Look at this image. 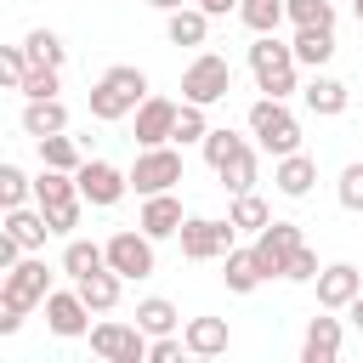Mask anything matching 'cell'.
<instances>
[{
	"label": "cell",
	"instance_id": "obj_1",
	"mask_svg": "<svg viewBox=\"0 0 363 363\" xmlns=\"http://www.w3.org/2000/svg\"><path fill=\"white\" fill-rule=\"evenodd\" d=\"M142 102H147V74H142V68H130V62L108 68V74L91 85V119H102V125H113V119L136 113Z\"/></svg>",
	"mask_w": 363,
	"mask_h": 363
},
{
	"label": "cell",
	"instance_id": "obj_2",
	"mask_svg": "<svg viewBox=\"0 0 363 363\" xmlns=\"http://www.w3.org/2000/svg\"><path fill=\"white\" fill-rule=\"evenodd\" d=\"M34 199H40V210H45V221H51V233H74L79 227V204H85V193H79V176L74 170H40L34 176Z\"/></svg>",
	"mask_w": 363,
	"mask_h": 363
},
{
	"label": "cell",
	"instance_id": "obj_3",
	"mask_svg": "<svg viewBox=\"0 0 363 363\" xmlns=\"http://www.w3.org/2000/svg\"><path fill=\"white\" fill-rule=\"evenodd\" d=\"M295 45H284L278 34H255V45H250V74H255V85L267 91V96H289L295 91Z\"/></svg>",
	"mask_w": 363,
	"mask_h": 363
},
{
	"label": "cell",
	"instance_id": "obj_4",
	"mask_svg": "<svg viewBox=\"0 0 363 363\" xmlns=\"http://www.w3.org/2000/svg\"><path fill=\"white\" fill-rule=\"evenodd\" d=\"M250 136H255L272 159H284V153L301 147V119L284 108V96H261V102H250Z\"/></svg>",
	"mask_w": 363,
	"mask_h": 363
},
{
	"label": "cell",
	"instance_id": "obj_5",
	"mask_svg": "<svg viewBox=\"0 0 363 363\" xmlns=\"http://www.w3.org/2000/svg\"><path fill=\"white\" fill-rule=\"evenodd\" d=\"M233 91V62L227 57H216V51H199L193 62H187V74H182V102H221Z\"/></svg>",
	"mask_w": 363,
	"mask_h": 363
},
{
	"label": "cell",
	"instance_id": "obj_6",
	"mask_svg": "<svg viewBox=\"0 0 363 363\" xmlns=\"http://www.w3.org/2000/svg\"><path fill=\"white\" fill-rule=\"evenodd\" d=\"M176 238H182V255H187V261H221V255L233 250L238 227H233V216H227V221H210V216H187Z\"/></svg>",
	"mask_w": 363,
	"mask_h": 363
},
{
	"label": "cell",
	"instance_id": "obj_7",
	"mask_svg": "<svg viewBox=\"0 0 363 363\" xmlns=\"http://www.w3.org/2000/svg\"><path fill=\"white\" fill-rule=\"evenodd\" d=\"M45 295H51V272H45V261L28 250V255L6 272L0 301H6V306H17V312H28V306H45Z\"/></svg>",
	"mask_w": 363,
	"mask_h": 363
},
{
	"label": "cell",
	"instance_id": "obj_8",
	"mask_svg": "<svg viewBox=\"0 0 363 363\" xmlns=\"http://www.w3.org/2000/svg\"><path fill=\"white\" fill-rule=\"evenodd\" d=\"M182 182V153L176 147H142L136 164H130V187L147 199V193H170Z\"/></svg>",
	"mask_w": 363,
	"mask_h": 363
},
{
	"label": "cell",
	"instance_id": "obj_9",
	"mask_svg": "<svg viewBox=\"0 0 363 363\" xmlns=\"http://www.w3.org/2000/svg\"><path fill=\"white\" fill-rule=\"evenodd\" d=\"M91 352L108 363H142L147 357V329L142 323H91Z\"/></svg>",
	"mask_w": 363,
	"mask_h": 363
},
{
	"label": "cell",
	"instance_id": "obj_10",
	"mask_svg": "<svg viewBox=\"0 0 363 363\" xmlns=\"http://www.w3.org/2000/svg\"><path fill=\"white\" fill-rule=\"evenodd\" d=\"M301 244H306V238H301V227H295V221H267V227L255 233V255H261L267 278H284Z\"/></svg>",
	"mask_w": 363,
	"mask_h": 363
},
{
	"label": "cell",
	"instance_id": "obj_11",
	"mask_svg": "<svg viewBox=\"0 0 363 363\" xmlns=\"http://www.w3.org/2000/svg\"><path fill=\"white\" fill-rule=\"evenodd\" d=\"M74 176H79V193H85V204H96V210L119 204V199H125V187H130V176H125L119 164H108V159H85Z\"/></svg>",
	"mask_w": 363,
	"mask_h": 363
},
{
	"label": "cell",
	"instance_id": "obj_12",
	"mask_svg": "<svg viewBox=\"0 0 363 363\" xmlns=\"http://www.w3.org/2000/svg\"><path fill=\"white\" fill-rule=\"evenodd\" d=\"M108 267L119 272V278H147L153 272V238L147 233H113L108 238Z\"/></svg>",
	"mask_w": 363,
	"mask_h": 363
},
{
	"label": "cell",
	"instance_id": "obj_13",
	"mask_svg": "<svg viewBox=\"0 0 363 363\" xmlns=\"http://www.w3.org/2000/svg\"><path fill=\"white\" fill-rule=\"evenodd\" d=\"M357 295H363V272H357L352 261H335V267L318 272V306H323V312H346Z\"/></svg>",
	"mask_w": 363,
	"mask_h": 363
},
{
	"label": "cell",
	"instance_id": "obj_14",
	"mask_svg": "<svg viewBox=\"0 0 363 363\" xmlns=\"http://www.w3.org/2000/svg\"><path fill=\"white\" fill-rule=\"evenodd\" d=\"M45 323H51V335L79 340V335L91 329V306L79 301V289H51V295H45Z\"/></svg>",
	"mask_w": 363,
	"mask_h": 363
},
{
	"label": "cell",
	"instance_id": "obj_15",
	"mask_svg": "<svg viewBox=\"0 0 363 363\" xmlns=\"http://www.w3.org/2000/svg\"><path fill=\"white\" fill-rule=\"evenodd\" d=\"M176 108H182V102H170V96H147V102L136 108V142H142V147H164V142L176 136Z\"/></svg>",
	"mask_w": 363,
	"mask_h": 363
},
{
	"label": "cell",
	"instance_id": "obj_16",
	"mask_svg": "<svg viewBox=\"0 0 363 363\" xmlns=\"http://www.w3.org/2000/svg\"><path fill=\"white\" fill-rule=\"evenodd\" d=\"M182 221H187V216H182V199H176V193H147V199H142L136 227H142L147 238H176Z\"/></svg>",
	"mask_w": 363,
	"mask_h": 363
},
{
	"label": "cell",
	"instance_id": "obj_17",
	"mask_svg": "<svg viewBox=\"0 0 363 363\" xmlns=\"http://www.w3.org/2000/svg\"><path fill=\"white\" fill-rule=\"evenodd\" d=\"M272 182H278V193H284V199H306V193H312V182H318V159L295 147V153H284V159L272 164Z\"/></svg>",
	"mask_w": 363,
	"mask_h": 363
},
{
	"label": "cell",
	"instance_id": "obj_18",
	"mask_svg": "<svg viewBox=\"0 0 363 363\" xmlns=\"http://www.w3.org/2000/svg\"><path fill=\"white\" fill-rule=\"evenodd\" d=\"M221 278H227V289H233V295H250L255 284H267V267H261L255 244H250V250H238V244H233V250L221 255Z\"/></svg>",
	"mask_w": 363,
	"mask_h": 363
},
{
	"label": "cell",
	"instance_id": "obj_19",
	"mask_svg": "<svg viewBox=\"0 0 363 363\" xmlns=\"http://www.w3.org/2000/svg\"><path fill=\"white\" fill-rule=\"evenodd\" d=\"M164 34H170V45H204L210 11L204 6H176V11H164Z\"/></svg>",
	"mask_w": 363,
	"mask_h": 363
},
{
	"label": "cell",
	"instance_id": "obj_20",
	"mask_svg": "<svg viewBox=\"0 0 363 363\" xmlns=\"http://www.w3.org/2000/svg\"><path fill=\"white\" fill-rule=\"evenodd\" d=\"M23 130L40 142V136H57V130H68V108L57 102V96H28V108H23Z\"/></svg>",
	"mask_w": 363,
	"mask_h": 363
},
{
	"label": "cell",
	"instance_id": "obj_21",
	"mask_svg": "<svg viewBox=\"0 0 363 363\" xmlns=\"http://www.w3.org/2000/svg\"><path fill=\"white\" fill-rule=\"evenodd\" d=\"M301 357L306 363H335L340 357V318H312L306 340H301Z\"/></svg>",
	"mask_w": 363,
	"mask_h": 363
},
{
	"label": "cell",
	"instance_id": "obj_22",
	"mask_svg": "<svg viewBox=\"0 0 363 363\" xmlns=\"http://www.w3.org/2000/svg\"><path fill=\"white\" fill-rule=\"evenodd\" d=\"M74 289H79V301H85L91 312H113V306H119V289H125V278H119L113 267H102V272H91V278H79Z\"/></svg>",
	"mask_w": 363,
	"mask_h": 363
},
{
	"label": "cell",
	"instance_id": "obj_23",
	"mask_svg": "<svg viewBox=\"0 0 363 363\" xmlns=\"http://www.w3.org/2000/svg\"><path fill=\"white\" fill-rule=\"evenodd\" d=\"M182 340H187L193 357H221L227 352V318H193L182 329Z\"/></svg>",
	"mask_w": 363,
	"mask_h": 363
},
{
	"label": "cell",
	"instance_id": "obj_24",
	"mask_svg": "<svg viewBox=\"0 0 363 363\" xmlns=\"http://www.w3.org/2000/svg\"><path fill=\"white\" fill-rule=\"evenodd\" d=\"M346 102H352V91H346L340 79H329V74H318V79L306 85V108H312L318 119H335V113H346Z\"/></svg>",
	"mask_w": 363,
	"mask_h": 363
},
{
	"label": "cell",
	"instance_id": "obj_25",
	"mask_svg": "<svg viewBox=\"0 0 363 363\" xmlns=\"http://www.w3.org/2000/svg\"><path fill=\"white\" fill-rule=\"evenodd\" d=\"M108 267V244H85V238H68V250H62V272L79 284V278H91V272H102Z\"/></svg>",
	"mask_w": 363,
	"mask_h": 363
},
{
	"label": "cell",
	"instance_id": "obj_26",
	"mask_svg": "<svg viewBox=\"0 0 363 363\" xmlns=\"http://www.w3.org/2000/svg\"><path fill=\"white\" fill-rule=\"evenodd\" d=\"M295 62H306V68H323L329 57H335V28H295Z\"/></svg>",
	"mask_w": 363,
	"mask_h": 363
},
{
	"label": "cell",
	"instance_id": "obj_27",
	"mask_svg": "<svg viewBox=\"0 0 363 363\" xmlns=\"http://www.w3.org/2000/svg\"><path fill=\"white\" fill-rule=\"evenodd\" d=\"M6 233L23 244V250H40L45 244V233H51V221H45V210H6Z\"/></svg>",
	"mask_w": 363,
	"mask_h": 363
},
{
	"label": "cell",
	"instance_id": "obj_28",
	"mask_svg": "<svg viewBox=\"0 0 363 363\" xmlns=\"http://www.w3.org/2000/svg\"><path fill=\"white\" fill-rule=\"evenodd\" d=\"M238 17H244L250 34H278V23L289 11H284V0H238Z\"/></svg>",
	"mask_w": 363,
	"mask_h": 363
},
{
	"label": "cell",
	"instance_id": "obj_29",
	"mask_svg": "<svg viewBox=\"0 0 363 363\" xmlns=\"http://www.w3.org/2000/svg\"><path fill=\"white\" fill-rule=\"evenodd\" d=\"M40 159L51 164V170H79L85 159H79V142L68 136V130H57V136H40Z\"/></svg>",
	"mask_w": 363,
	"mask_h": 363
},
{
	"label": "cell",
	"instance_id": "obj_30",
	"mask_svg": "<svg viewBox=\"0 0 363 363\" xmlns=\"http://www.w3.org/2000/svg\"><path fill=\"white\" fill-rule=\"evenodd\" d=\"M136 323L147 335H176V306L164 295H147V301H136Z\"/></svg>",
	"mask_w": 363,
	"mask_h": 363
},
{
	"label": "cell",
	"instance_id": "obj_31",
	"mask_svg": "<svg viewBox=\"0 0 363 363\" xmlns=\"http://www.w3.org/2000/svg\"><path fill=\"white\" fill-rule=\"evenodd\" d=\"M295 28H335V0H284Z\"/></svg>",
	"mask_w": 363,
	"mask_h": 363
},
{
	"label": "cell",
	"instance_id": "obj_32",
	"mask_svg": "<svg viewBox=\"0 0 363 363\" xmlns=\"http://www.w3.org/2000/svg\"><path fill=\"white\" fill-rule=\"evenodd\" d=\"M23 51H28V62H34V68H62V57H68V51H62V40H57L51 28H34V34L23 40Z\"/></svg>",
	"mask_w": 363,
	"mask_h": 363
},
{
	"label": "cell",
	"instance_id": "obj_33",
	"mask_svg": "<svg viewBox=\"0 0 363 363\" xmlns=\"http://www.w3.org/2000/svg\"><path fill=\"white\" fill-rule=\"evenodd\" d=\"M255 170H261V164H255V147H244V153H238V159H227L216 176H221V187H227V193H250V187H255Z\"/></svg>",
	"mask_w": 363,
	"mask_h": 363
},
{
	"label": "cell",
	"instance_id": "obj_34",
	"mask_svg": "<svg viewBox=\"0 0 363 363\" xmlns=\"http://www.w3.org/2000/svg\"><path fill=\"white\" fill-rule=\"evenodd\" d=\"M227 216H233L238 233H261V227L272 221V216H267V199H255V193H233V210H227Z\"/></svg>",
	"mask_w": 363,
	"mask_h": 363
},
{
	"label": "cell",
	"instance_id": "obj_35",
	"mask_svg": "<svg viewBox=\"0 0 363 363\" xmlns=\"http://www.w3.org/2000/svg\"><path fill=\"white\" fill-rule=\"evenodd\" d=\"M204 136H210L204 102H182V108H176V136H170V142H204Z\"/></svg>",
	"mask_w": 363,
	"mask_h": 363
},
{
	"label": "cell",
	"instance_id": "obj_36",
	"mask_svg": "<svg viewBox=\"0 0 363 363\" xmlns=\"http://www.w3.org/2000/svg\"><path fill=\"white\" fill-rule=\"evenodd\" d=\"M244 147H250V142H244V136H233V130H210V136H204V159H210V170H221V164H227V159H238Z\"/></svg>",
	"mask_w": 363,
	"mask_h": 363
},
{
	"label": "cell",
	"instance_id": "obj_37",
	"mask_svg": "<svg viewBox=\"0 0 363 363\" xmlns=\"http://www.w3.org/2000/svg\"><path fill=\"white\" fill-rule=\"evenodd\" d=\"M28 193H34V182H28L17 164H0V204H6V210H17Z\"/></svg>",
	"mask_w": 363,
	"mask_h": 363
},
{
	"label": "cell",
	"instance_id": "obj_38",
	"mask_svg": "<svg viewBox=\"0 0 363 363\" xmlns=\"http://www.w3.org/2000/svg\"><path fill=\"white\" fill-rule=\"evenodd\" d=\"M28 68H34V62H28V51H23V45H0V79H6L11 91L28 79Z\"/></svg>",
	"mask_w": 363,
	"mask_h": 363
},
{
	"label": "cell",
	"instance_id": "obj_39",
	"mask_svg": "<svg viewBox=\"0 0 363 363\" xmlns=\"http://www.w3.org/2000/svg\"><path fill=\"white\" fill-rule=\"evenodd\" d=\"M57 74H62V68H28V79H23L17 91H23V96H57Z\"/></svg>",
	"mask_w": 363,
	"mask_h": 363
},
{
	"label": "cell",
	"instance_id": "obj_40",
	"mask_svg": "<svg viewBox=\"0 0 363 363\" xmlns=\"http://www.w3.org/2000/svg\"><path fill=\"white\" fill-rule=\"evenodd\" d=\"M318 272H323V267H318V255H312V250H306V244H301V250H295V261H289V272H284V278H289V284H318Z\"/></svg>",
	"mask_w": 363,
	"mask_h": 363
},
{
	"label": "cell",
	"instance_id": "obj_41",
	"mask_svg": "<svg viewBox=\"0 0 363 363\" xmlns=\"http://www.w3.org/2000/svg\"><path fill=\"white\" fill-rule=\"evenodd\" d=\"M340 204L346 210H363V164H346L340 170Z\"/></svg>",
	"mask_w": 363,
	"mask_h": 363
},
{
	"label": "cell",
	"instance_id": "obj_42",
	"mask_svg": "<svg viewBox=\"0 0 363 363\" xmlns=\"http://www.w3.org/2000/svg\"><path fill=\"white\" fill-rule=\"evenodd\" d=\"M182 352H187V340H176V335H153V340H147V357H153V363H176Z\"/></svg>",
	"mask_w": 363,
	"mask_h": 363
},
{
	"label": "cell",
	"instance_id": "obj_43",
	"mask_svg": "<svg viewBox=\"0 0 363 363\" xmlns=\"http://www.w3.org/2000/svg\"><path fill=\"white\" fill-rule=\"evenodd\" d=\"M17 329H23V312H17V306H6V301H0V335H17Z\"/></svg>",
	"mask_w": 363,
	"mask_h": 363
},
{
	"label": "cell",
	"instance_id": "obj_44",
	"mask_svg": "<svg viewBox=\"0 0 363 363\" xmlns=\"http://www.w3.org/2000/svg\"><path fill=\"white\" fill-rule=\"evenodd\" d=\"M193 6H204L210 17H227V11H238V0H193Z\"/></svg>",
	"mask_w": 363,
	"mask_h": 363
},
{
	"label": "cell",
	"instance_id": "obj_45",
	"mask_svg": "<svg viewBox=\"0 0 363 363\" xmlns=\"http://www.w3.org/2000/svg\"><path fill=\"white\" fill-rule=\"evenodd\" d=\"M346 312H352V323H357V329H363V295H357V301H352V306H346Z\"/></svg>",
	"mask_w": 363,
	"mask_h": 363
},
{
	"label": "cell",
	"instance_id": "obj_46",
	"mask_svg": "<svg viewBox=\"0 0 363 363\" xmlns=\"http://www.w3.org/2000/svg\"><path fill=\"white\" fill-rule=\"evenodd\" d=\"M153 11H176V6H187V0H147Z\"/></svg>",
	"mask_w": 363,
	"mask_h": 363
},
{
	"label": "cell",
	"instance_id": "obj_47",
	"mask_svg": "<svg viewBox=\"0 0 363 363\" xmlns=\"http://www.w3.org/2000/svg\"><path fill=\"white\" fill-rule=\"evenodd\" d=\"M352 6H357V28H363V0H352Z\"/></svg>",
	"mask_w": 363,
	"mask_h": 363
}]
</instances>
